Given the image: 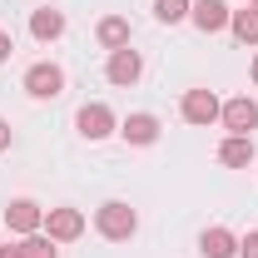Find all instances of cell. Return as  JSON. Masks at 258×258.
I'll use <instances>...</instances> for the list:
<instances>
[{
  "label": "cell",
  "instance_id": "12",
  "mask_svg": "<svg viewBox=\"0 0 258 258\" xmlns=\"http://www.w3.org/2000/svg\"><path fill=\"white\" fill-rule=\"evenodd\" d=\"M119 134H124L129 144H154L159 139V119L154 114H129L124 124H119Z\"/></svg>",
  "mask_w": 258,
  "mask_h": 258
},
{
  "label": "cell",
  "instance_id": "17",
  "mask_svg": "<svg viewBox=\"0 0 258 258\" xmlns=\"http://www.w3.org/2000/svg\"><path fill=\"white\" fill-rule=\"evenodd\" d=\"M154 15H159L164 25H179L189 15V0H154Z\"/></svg>",
  "mask_w": 258,
  "mask_h": 258
},
{
  "label": "cell",
  "instance_id": "19",
  "mask_svg": "<svg viewBox=\"0 0 258 258\" xmlns=\"http://www.w3.org/2000/svg\"><path fill=\"white\" fill-rule=\"evenodd\" d=\"M10 139H15V134H10V124H5V119H0V154L10 149Z\"/></svg>",
  "mask_w": 258,
  "mask_h": 258
},
{
  "label": "cell",
  "instance_id": "14",
  "mask_svg": "<svg viewBox=\"0 0 258 258\" xmlns=\"http://www.w3.org/2000/svg\"><path fill=\"white\" fill-rule=\"evenodd\" d=\"M228 30H233L238 45H258V10H253V5L233 10V15H228Z\"/></svg>",
  "mask_w": 258,
  "mask_h": 258
},
{
  "label": "cell",
  "instance_id": "15",
  "mask_svg": "<svg viewBox=\"0 0 258 258\" xmlns=\"http://www.w3.org/2000/svg\"><path fill=\"white\" fill-rule=\"evenodd\" d=\"M99 45H104V50H124L129 45V20L124 15H104V20H99Z\"/></svg>",
  "mask_w": 258,
  "mask_h": 258
},
{
  "label": "cell",
  "instance_id": "21",
  "mask_svg": "<svg viewBox=\"0 0 258 258\" xmlns=\"http://www.w3.org/2000/svg\"><path fill=\"white\" fill-rule=\"evenodd\" d=\"M0 258H25V248H20V243H5V248H0Z\"/></svg>",
  "mask_w": 258,
  "mask_h": 258
},
{
  "label": "cell",
  "instance_id": "16",
  "mask_svg": "<svg viewBox=\"0 0 258 258\" xmlns=\"http://www.w3.org/2000/svg\"><path fill=\"white\" fill-rule=\"evenodd\" d=\"M20 248H25V258H55V253H60L50 233H25V243H20Z\"/></svg>",
  "mask_w": 258,
  "mask_h": 258
},
{
  "label": "cell",
  "instance_id": "9",
  "mask_svg": "<svg viewBox=\"0 0 258 258\" xmlns=\"http://www.w3.org/2000/svg\"><path fill=\"white\" fill-rule=\"evenodd\" d=\"M179 109H184V119H189V124H214L224 104L214 99V90H189V95H184V104H179Z\"/></svg>",
  "mask_w": 258,
  "mask_h": 258
},
{
  "label": "cell",
  "instance_id": "5",
  "mask_svg": "<svg viewBox=\"0 0 258 258\" xmlns=\"http://www.w3.org/2000/svg\"><path fill=\"white\" fill-rule=\"evenodd\" d=\"M45 233H50L55 243H75V238L85 233V214H80V209H50V214H45Z\"/></svg>",
  "mask_w": 258,
  "mask_h": 258
},
{
  "label": "cell",
  "instance_id": "23",
  "mask_svg": "<svg viewBox=\"0 0 258 258\" xmlns=\"http://www.w3.org/2000/svg\"><path fill=\"white\" fill-rule=\"evenodd\" d=\"M253 10H258V0H253Z\"/></svg>",
  "mask_w": 258,
  "mask_h": 258
},
{
  "label": "cell",
  "instance_id": "7",
  "mask_svg": "<svg viewBox=\"0 0 258 258\" xmlns=\"http://www.w3.org/2000/svg\"><path fill=\"white\" fill-rule=\"evenodd\" d=\"M104 75H109V85H134L139 75H144V60H139V50H109V64H104Z\"/></svg>",
  "mask_w": 258,
  "mask_h": 258
},
{
  "label": "cell",
  "instance_id": "3",
  "mask_svg": "<svg viewBox=\"0 0 258 258\" xmlns=\"http://www.w3.org/2000/svg\"><path fill=\"white\" fill-rule=\"evenodd\" d=\"M75 129H80L90 144H95V139H109V134H114V109H109V104H85V109L75 114Z\"/></svg>",
  "mask_w": 258,
  "mask_h": 258
},
{
  "label": "cell",
  "instance_id": "20",
  "mask_svg": "<svg viewBox=\"0 0 258 258\" xmlns=\"http://www.w3.org/2000/svg\"><path fill=\"white\" fill-rule=\"evenodd\" d=\"M10 50H15V45H10V35H5V30H0V64H5V60H10Z\"/></svg>",
  "mask_w": 258,
  "mask_h": 258
},
{
  "label": "cell",
  "instance_id": "2",
  "mask_svg": "<svg viewBox=\"0 0 258 258\" xmlns=\"http://www.w3.org/2000/svg\"><path fill=\"white\" fill-rule=\"evenodd\" d=\"M25 95L30 99H60L64 95V70L60 64H30L25 70Z\"/></svg>",
  "mask_w": 258,
  "mask_h": 258
},
{
  "label": "cell",
  "instance_id": "18",
  "mask_svg": "<svg viewBox=\"0 0 258 258\" xmlns=\"http://www.w3.org/2000/svg\"><path fill=\"white\" fill-rule=\"evenodd\" d=\"M238 258H258V228L248 238H238Z\"/></svg>",
  "mask_w": 258,
  "mask_h": 258
},
{
  "label": "cell",
  "instance_id": "1",
  "mask_svg": "<svg viewBox=\"0 0 258 258\" xmlns=\"http://www.w3.org/2000/svg\"><path fill=\"white\" fill-rule=\"evenodd\" d=\"M95 228L109 238V243H124V238H134V228H139V214L129 209L124 199H109V204H99Z\"/></svg>",
  "mask_w": 258,
  "mask_h": 258
},
{
  "label": "cell",
  "instance_id": "6",
  "mask_svg": "<svg viewBox=\"0 0 258 258\" xmlns=\"http://www.w3.org/2000/svg\"><path fill=\"white\" fill-rule=\"evenodd\" d=\"M219 119H224L228 134H248V129H258V104L248 95H238V99H228L224 109H219Z\"/></svg>",
  "mask_w": 258,
  "mask_h": 258
},
{
  "label": "cell",
  "instance_id": "11",
  "mask_svg": "<svg viewBox=\"0 0 258 258\" xmlns=\"http://www.w3.org/2000/svg\"><path fill=\"white\" fill-rule=\"evenodd\" d=\"M30 35H35V40H60V35H64V10L40 5V10L30 15Z\"/></svg>",
  "mask_w": 258,
  "mask_h": 258
},
{
  "label": "cell",
  "instance_id": "4",
  "mask_svg": "<svg viewBox=\"0 0 258 258\" xmlns=\"http://www.w3.org/2000/svg\"><path fill=\"white\" fill-rule=\"evenodd\" d=\"M5 224H10V233H40V228H45V209H40L35 199H10Z\"/></svg>",
  "mask_w": 258,
  "mask_h": 258
},
{
  "label": "cell",
  "instance_id": "10",
  "mask_svg": "<svg viewBox=\"0 0 258 258\" xmlns=\"http://www.w3.org/2000/svg\"><path fill=\"white\" fill-rule=\"evenodd\" d=\"M258 154H253V139L248 134H228L224 144H219V164H228V169H248Z\"/></svg>",
  "mask_w": 258,
  "mask_h": 258
},
{
  "label": "cell",
  "instance_id": "22",
  "mask_svg": "<svg viewBox=\"0 0 258 258\" xmlns=\"http://www.w3.org/2000/svg\"><path fill=\"white\" fill-rule=\"evenodd\" d=\"M253 85H258V60H253Z\"/></svg>",
  "mask_w": 258,
  "mask_h": 258
},
{
  "label": "cell",
  "instance_id": "13",
  "mask_svg": "<svg viewBox=\"0 0 258 258\" xmlns=\"http://www.w3.org/2000/svg\"><path fill=\"white\" fill-rule=\"evenodd\" d=\"M199 248H204V258H233L238 253V238H233L228 228H204Z\"/></svg>",
  "mask_w": 258,
  "mask_h": 258
},
{
  "label": "cell",
  "instance_id": "8",
  "mask_svg": "<svg viewBox=\"0 0 258 258\" xmlns=\"http://www.w3.org/2000/svg\"><path fill=\"white\" fill-rule=\"evenodd\" d=\"M228 15H233V10H228L224 0H194V5H189V20H194L204 35H219V30L228 25Z\"/></svg>",
  "mask_w": 258,
  "mask_h": 258
}]
</instances>
